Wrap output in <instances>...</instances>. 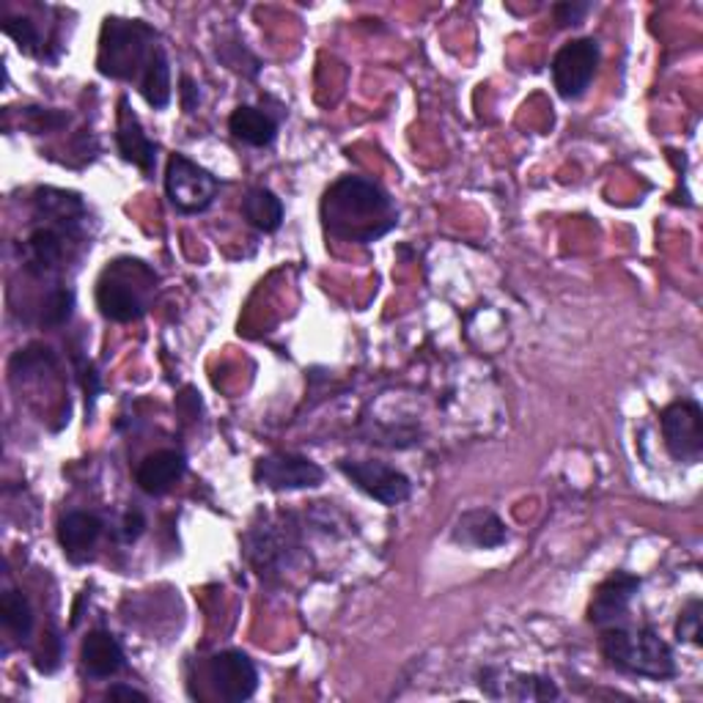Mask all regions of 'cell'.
Returning a JSON list of instances; mask_svg holds the SVG:
<instances>
[{
  "label": "cell",
  "mask_w": 703,
  "mask_h": 703,
  "mask_svg": "<svg viewBox=\"0 0 703 703\" xmlns=\"http://www.w3.org/2000/svg\"><path fill=\"white\" fill-rule=\"evenodd\" d=\"M327 231L349 242H374L396 226L398 215L388 192L360 176H344L321 201Z\"/></svg>",
  "instance_id": "cell-1"
},
{
  "label": "cell",
  "mask_w": 703,
  "mask_h": 703,
  "mask_svg": "<svg viewBox=\"0 0 703 703\" xmlns=\"http://www.w3.org/2000/svg\"><path fill=\"white\" fill-rule=\"evenodd\" d=\"M602 654L613 667L632 673V676L662 682V679H671L676 673L671 646L648 626H637V630L615 626V630H607L602 635Z\"/></svg>",
  "instance_id": "cell-2"
},
{
  "label": "cell",
  "mask_w": 703,
  "mask_h": 703,
  "mask_svg": "<svg viewBox=\"0 0 703 703\" xmlns=\"http://www.w3.org/2000/svg\"><path fill=\"white\" fill-rule=\"evenodd\" d=\"M160 47H155V31L143 22L105 20L102 44H99V69L110 78L143 80L151 58Z\"/></svg>",
  "instance_id": "cell-3"
},
{
  "label": "cell",
  "mask_w": 703,
  "mask_h": 703,
  "mask_svg": "<svg viewBox=\"0 0 703 703\" xmlns=\"http://www.w3.org/2000/svg\"><path fill=\"white\" fill-rule=\"evenodd\" d=\"M166 192L181 212H204L218 196V179L190 157L174 155L166 168Z\"/></svg>",
  "instance_id": "cell-4"
},
{
  "label": "cell",
  "mask_w": 703,
  "mask_h": 703,
  "mask_svg": "<svg viewBox=\"0 0 703 703\" xmlns=\"http://www.w3.org/2000/svg\"><path fill=\"white\" fill-rule=\"evenodd\" d=\"M662 437L676 462H695L703 456V413L695 402H676L662 413Z\"/></svg>",
  "instance_id": "cell-5"
},
{
  "label": "cell",
  "mask_w": 703,
  "mask_h": 703,
  "mask_svg": "<svg viewBox=\"0 0 703 703\" xmlns=\"http://www.w3.org/2000/svg\"><path fill=\"white\" fill-rule=\"evenodd\" d=\"M600 67V44L594 39H574L553 58V83L564 99H577L594 80Z\"/></svg>",
  "instance_id": "cell-6"
},
{
  "label": "cell",
  "mask_w": 703,
  "mask_h": 703,
  "mask_svg": "<svg viewBox=\"0 0 703 703\" xmlns=\"http://www.w3.org/2000/svg\"><path fill=\"white\" fill-rule=\"evenodd\" d=\"M341 471L357 489H363L385 506H398V503L407 501L409 489H413L409 478L398 473L396 467L385 465V462H341Z\"/></svg>",
  "instance_id": "cell-7"
},
{
  "label": "cell",
  "mask_w": 703,
  "mask_h": 703,
  "mask_svg": "<svg viewBox=\"0 0 703 703\" xmlns=\"http://www.w3.org/2000/svg\"><path fill=\"white\" fill-rule=\"evenodd\" d=\"M254 478L267 489H310L321 484L325 473L306 456L269 454L256 462Z\"/></svg>",
  "instance_id": "cell-8"
},
{
  "label": "cell",
  "mask_w": 703,
  "mask_h": 703,
  "mask_svg": "<svg viewBox=\"0 0 703 703\" xmlns=\"http://www.w3.org/2000/svg\"><path fill=\"white\" fill-rule=\"evenodd\" d=\"M209 676H212L215 687L226 701L242 703L259 687V673L250 662L248 654L242 652H220L209 662Z\"/></svg>",
  "instance_id": "cell-9"
},
{
  "label": "cell",
  "mask_w": 703,
  "mask_h": 703,
  "mask_svg": "<svg viewBox=\"0 0 703 703\" xmlns=\"http://www.w3.org/2000/svg\"><path fill=\"white\" fill-rule=\"evenodd\" d=\"M637 591H641V580L632 577V574L626 572H615L613 577H607L605 583L596 588L588 618L600 626L613 624V621H618L621 615L626 613V607H630L632 596H635Z\"/></svg>",
  "instance_id": "cell-10"
},
{
  "label": "cell",
  "mask_w": 703,
  "mask_h": 703,
  "mask_svg": "<svg viewBox=\"0 0 703 703\" xmlns=\"http://www.w3.org/2000/svg\"><path fill=\"white\" fill-rule=\"evenodd\" d=\"M181 476H185V456L176 454V450H157V454H149L140 462L135 482L149 495H162Z\"/></svg>",
  "instance_id": "cell-11"
},
{
  "label": "cell",
  "mask_w": 703,
  "mask_h": 703,
  "mask_svg": "<svg viewBox=\"0 0 703 703\" xmlns=\"http://www.w3.org/2000/svg\"><path fill=\"white\" fill-rule=\"evenodd\" d=\"M80 660H83L88 676L110 679L121 671V665H125V652H121L119 641H116L110 632L97 630L83 641Z\"/></svg>",
  "instance_id": "cell-12"
},
{
  "label": "cell",
  "mask_w": 703,
  "mask_h": 703,
  "mask_svg": "<svg viewBox=\"0 0 703 703\" xmlns=\"http://www.w3.org/2000/svg\"><path fill=\"white\" fill-rule=\"evenodd\" d=\"M506 527H503L497 514L484 512H467L462 514V519L454 527V542L467 544V547H478V549H492V547H501L506 542Z\"/></svg>",
  "instance_id": "cell-13"
},
{
  "label": "cell",
  "mask_w": 703,
  "mask_h": 703,
  "mask_svg": "<svg viewBox=\"0 0 703 703\" xmlns=\"http://www.w3.org/2000/svg\"><path fill=\"white\" fill-rule=\"evenodd\" d=\"M99 533H102V523L88 512H72L58 523V542L72 561L86 558L88 549L97 544Z\"/></svg>",
  "instance_id": "cell-14"
},
{
  "label": "cell",
  "mask_w": 703,
  "mask_h": 703,
  "mask_svg": "<svg viewBox=\"0 0 703 703\" xmlns=\"http://www.w3.org/2000/svg\"><path fill=\"white\" fill-rule=\"evenodd\" d=\"M97 306L102 310V316L113 321H132L143 316V300L135 295L132 289H127L119 278H105L97 286Z\"/></svg>",
  "instance_id": "cell-15"
},
{
  "label": "cell",
  "mask_w": 703,
  "mask_h": 703,
  "mask_svg": "<svg viewBox=\"0 0 703 703\" xmlns=\"http://www.w3.org/2000/svg\"><path fill=\"white\" fill-rule=\"evenodd\" d=\"M116 138H119V151L127 162H135L140 171H151V168H155V143L146 138L138 119H135V113L127 110L125 102H121V121Z\"/></svg>",
  "instance_id": "cell-16"
},
{
  "label": "cell",
  "mask_w": 703,
  "mask_h": 703,
  "mask_svg": "<svg viewBox=\"0 0 703 703\" xmlns=\"http://www.w3.org/2000/svg\"><path fill=\"white\" fill-rule=\"evenodd\" d=\"M228 127H231L234 138H239L248 146H269L275 140V132H278V125L264 110L250 108V105L234 110Z\"/></svg>",
  "instance_id": "cell-17"
},
{
  "label": "cell",
  "mask_w": 703,
  "mask_h": 703,
  "mask_svg": "<svg viewBox=\"0 0 703 703\" xmlns=\"http://www.w3.org/2000/svg\"><path fill=\"white\" fill-rule=\"evenodd\" d=\"M242 215L245 220L254 228H259V231H278L280 220H284V204H280V198L275 196V192L256 187V190H250L248 196H245Z\"/></svg>",
  "instance_id": "cell-18"
},
{
  "label": "cell",
  "mask_w": 703,
  "mask_h": 703,
  "mask_svg": "<svg viewBox=\"0 0 703 703\" xmlns=\"http://www.w3.org/2000/svg\"><path fill=\"white\" fill-rule=\"evenodd\" d=\"M26 259L33 273H47V269L58 267V261L63 259V239L52 228H39L28 237Z\"/></svg>",
  "instance_id": "cell-19"
},
{
  "label": "cell",
  "mask_w": 703,
  "mask_h": 703,
  "mask_svg": "<svg viewBox=\"0 0 703 703\" xmlns=\"http://www.w3.org/2000/svg\"><path fill=\"white\" fill-rule=\"evenodd\" d=\"M140 93H143L151 108H166L171 102V69H168V58L162 47L155 52L143 80H140Z\"/></svg>",
  "instance_id": "cell-20"
},
{
  "label": "cell",
  "mask_w": 703,
  "mask_h": 703,
  "mask_svg": "<svg viewBox=\"0 0 703 703\" xmlns=\"http://www.w3.org/2000/svg\"><path fill=\"white\" fill-rule=\"evenodd\" d=\"M0 611H3L6 630L14 632L17 637L31 635L33 613H31V605H28V600L20 594V591H6L3 602H0Z\"/></svg>",
  "instance_id": "cell-21"
},
{
  "label": "cell",
  "mask_w": 703,
  "mask_h": 703,
  "mask_svg": "<svg viewBox=\"0 0 703 703\" xmlns=\"http://www.w3.org/2000/svg\"><path fill=\"white\" fill-rule=\"evenodd\" d=\"M72 306H75V297H72V291H67V289H56L50 295V300H47V306H44V325H52V327H58V325H63V321H69V316H72Z\"/></svg>",
  "instance_id": "cell-22"
},
{
  "label": "cell",
  "mask_w": 703,
  "mask_h": 703,
  "mask_svg": "<svg viewBox=\"0 0 703 703\" xmlns=\"http://www.w3.org/2000/svg\"><path fill=\"white\" fill-rule=\"evenodd\" d=\"M676 637L684 643H701V600H693L679 613Z\"/></svg>",
  "instance_id": "cell-23"
},
{
  "label": "cell",
  "mask_w": 703,
  "mask_h": 703,
  "mask_svg": "<svg viewBox=\"0 0 703 703\" xmlns=\"http://www.w3.org/2000/svg\"><path fill=\"white\" fill-rule=\"evenodd\" d=\"M3 33H6V37L14 39V42L20 44L22 50H28V52H31L33 47L39 44L37 28H33V22L26 20V17H6V20H3Z\"/></svg>",
  "instance_id": "cell-24"
},
{
  "label": "cell",
  "mask_w": 703,
  "mask_h": 703,
  "mask_svg": "<svg viewBox=\"0 0 703 703\" xmlns=\"http://www.w3.org/2000/svg\"><path fill=\"white\" fill-rule=\"evenodd\" d=\"M47 366H52V352L50 349H26L20 352V355L11 360V368H14V374H33V372H42Z\"/></svg>",
  "instance_id": "cell-25"
},
{
  "label": "cell",
  "mask_w": 703,
  "mask_h": 703,
  "mask_svg": "<svg viewBox=\"0 0 703 703\" xmlns=\"http://www.w3.org/2000/svg\"><path fill=\"white\" fill-rule=\"evenodd\" d=\"M555 20H558V26H577L580 20H583L585 14L591 11V3H558L555 6Z\"/></svg>",
  "instance_id": "cell-26"
},
{
  "label": "cell",
  "mask_w": 703,
  "mask_h": 703,
  "mask_svg": "<svg viewBox=\"0 0 703 703\" xmlns=\"http://www.w3.org/2000/svg\"><path fill=\"white\" fill-rule=\"evenodd\" d=\"M108 699L138 701V703H146V701H149V699H146V693H140V690H135V687H127V684H113V687L108 690Z\"/></svg>",
  "instance_id": "cell-27"
},
{
  "label": "cell",
  "mask_w": 703,
  "mask_h": 703,
  "mask_svg": "<svg viewBox=\"0 0 703 703\" xmlns=\"http://www.w3.org/2000/svg\"><path fill=\"white\" fill-rule=\"evenodd\" d=\"M143 527H146V519H143V514L140 512H132V514H127V519H125V538L127 542H132V538H138L140 533H143Z\"/></svg>",
  "instance_id": "cell-28"
},
{
  "label": "cell",
  "mask_w": 703,
  "mask_h": 703,
  "mask_svg": "<svg viewBox=\"0 0 703 703\" xmlns=\"http://www.w3.org/2000/svg\"><path fill=\"white\" fill-rule=\"evenodd\" d=\"M181 99H185V110L190 113L198 102V88L192 86L190 78H181Z\"/></svg>",
  "instance_id": "cell-29"
}]
</instances>
